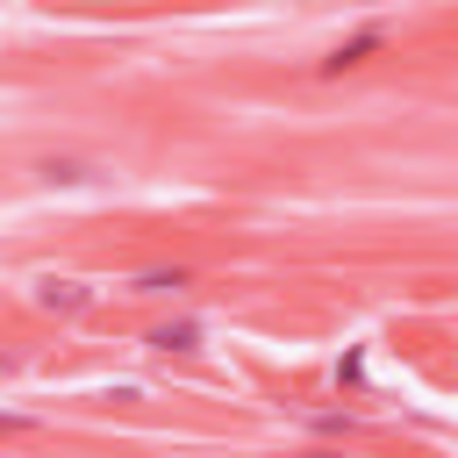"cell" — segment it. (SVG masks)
<instances>
[{
  "instance_id": "6da1fadb",
  "label": "cell",
  "mask_w": 458,
  "mask_h": 458,
  "mask_svg": "<svg viewBox=\"0 0 458 458\" xmlns=\"http://www.w3.org/2000/svg\"><path fill=\"white\" fill-rule=\"evenodd\" d=\"M379 50H386V29H358V36H351V43H336L315 72H322V79H336V72H358L365 57H379Z\"/></svg>"
},
{
  "instance_id": "5b68a950",
  "label": "cell",
  "mask_w": 458,
  "mask_h": 458,
  "mask_svg": "<svg viewBox=\"0 0 458 458\" xmlns=\"http://www.w3.org/2000/svg\"><path fill=\"white\" fill-rule=\"evenodd\" d=\"M43 179H64V186H86V179H100L93 165H72V157H50L43 165Z\"/></svg>"
},
{
  "instance_id": "8992f818",
  "label": "cell",
  "mask_w": 458,
  "mask_h": 458,
  "mask_svg": "<svg viewBox=\"0 0 458 458\" xmlns=\"http://www.w3.org/2000/svg\"><path fill=\"white\" fill-rule=\"evenodd\" d=\"M336 386H365V351H344L336 358Z\"/></svg>"
},
{
  "instance_id": "52a82bcc",
  "label": "cell",
  "mask_w": 458,
  "mask_h": 458,
  "mask_svg": "<svg viewBox=\"0 0 458 458\" xmlns=\"http://www.w3.org/2000/svg\"><path fill=\"white\" fill-rule=\"evenodd\" d=\"M0 429L14 437V429H36V422H29V415H0Z\"/></svg>"
},
{
  "instance_id": "277c9868",
  "label": "cell",
  "mask_w": 458,
  "mask_h": 458,
  "mask_svg": "<svg viewBox=\"0 0 458 458\" xmlns=\"http://www.w3.org/2000/svg\"><path fill=\"white\" fill-rule=\"evenodd\" d=\"M172 286H186V265H157V272H136V293H172Z\"/></svg>"
},
{
  "instance_id": "3957f363",
  "label": "cell",
  "mask_w": 458,
  "mask_h": 458,
  "mask_svg": "<svg viewBox=\"0 0 458 458\" xmlns=\"http://www.w3.org/2000/svg\"><path fill=\"white\" fill-rule=\"evenodd\" d=\"M143 344H150V351H179V358H186V351H200V322H165V329H150Z\"/></svg>"
},
{
  "instance_id": "ba28073f",
  "label": "cell",
  "mask_w": 458,
  "mask_h": 458,
  "mask_svg": "<svg viewBox=\"0 0 458 458\" xmlns=\"http://www.w3.org/2000/svg\"><path fill=\"white\" fill-rule=\"evenodd\" d=\"M0 372H14V358H0Z\"/></svg>"
},
{
  "instance_id": "7a4b0ae2",
  "label": "cell",
  "mask_w": 458,
  "mask_h": 458,
  "mask_svg": "<svg viewBox=\"0 0 458 458\" xmlns=\"http://www.w3.org/2000/svg\"><path fill=\"white\" fill-rule=\"evenodd\" d=\"M86 301H93V286H79V279H57V272L36 279V308H50V315H79Z\"/></svg>"
}]
</instances>
